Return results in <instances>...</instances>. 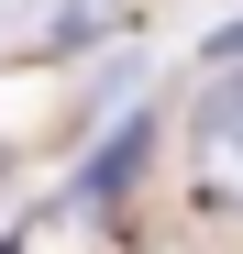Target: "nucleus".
Returning a JSON list of instances; mask_svg holds the SVG:
<instances>
[{
	"instance_id": "f257e3e1",
	"label": "nucleus",
	"mask_w": 243,
	"mask_h": 254,
	"mask_svg": "<svg viewBox=\"0 0 243 254\" xmlns=\"http://www.w3.org/2000/svg\"><path fill=\"white\" fill-rule=\"evenodd\" d=\"M199 144L221 155V177H243V77H232V89H210V100H199Z\"/></svg>"
}]
</instances>
